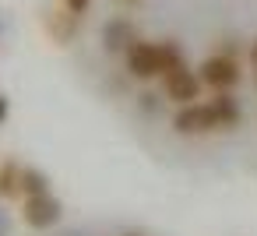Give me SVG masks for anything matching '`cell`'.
<instances>
[{
    "instance_id": "6da1fadb",
    "label": "cell",
    "mask_w": 257,
    "mask_h": 236,
    "mask_svg": "<svg viewBox=\"0 0 257 236\" xmlns=\"http://www.w3.org/2000/svg\"><path fill=\"white\" fill-rule=\"evenodd\" d=\"M123 57H127V71L134 74V78H141V81H148V78H162V60H159V43H145V39H134L127 50H123Z\"/></svg>"
},
{
    "instance_id": "7a4b0ae2",
    "label": "cell",
    "mask_w": 257,
    "mask_h": 236,
    "mask_svg": "<svg viewBox=\"0 0 257 236\" xmlns=\"http://www.w3.org/2000/svg\"><path fill=\"white\" fill-rule=\"evenodd\" d=\"M201 81L208 85V88H215V92H229L236 81H239V64H236V57H229V53H215V57H208L204 64H201Z\"/></svg>"
},
{
    "instance_id": "3957f363",
    "label": "cell",
    "mask_w": 257,
    "mask_h": 236,
    "mask_svg": "<svg viewBox=\"0 0 257 236\" xmlns=\"http://www.w3.org/2000/svg\"><path fill=\"white\" fill-rule=\"evenodd\" d=\"M201 74H194L187 64H180L176 71H169V74H162V88H166V95L176 102V106H187V102H197L201 99Z\"/></svg>"
},
{
    "instance_id": "277c9868",
    "label": "cell",
    "mask_w": 257,
    "mask_h": 236,
    "mask_svg": "<svg viewBox=\"0 0 257 236\" xmlns=\"http://www.w3.org/2000/svg\"><path fill=\"white\" fill-rule=\"evenodd\" d=\"M60 215H64V208H60V201H57L50 190L25 197V204H22V218H25V225H32V229H50V225L60 222Z\"/></svg>"
},
{
    "instance_id": "5b68a950",
    "label": "cell",
    "mask_w": 257,
    "mask_h": 236,
    "mask_svg": "<svg viewBox=\"0 0 257 236\" xmlns=\"http://www.w3.org/2000/svg\"><path fill=\"white\" fill-rule=\"evenodd\" d=\"M173 127L180 134H211L215 131V116L208 102H187L180 106V113L173 116Z\"/></svg>"
},
{
    "instance_id": "8992f818",
    "label": "cell",
    "mask_w": 257,
    "mask_h": 236,
    "mask_svg": "<svg viewBox=\"0 0 257 236\" xmlns=\"http://www.w3.org/2000/svg\"><path fill=\"white\" fill-rule=\"evenodd\" d=\"M211 106V116H215V131H229L239 124V106L229 92H215V99H208Z\"/></svg>"
},
{
    "instance_id": "52a82bcc",
    "label": "cell",
    "mask_w": 257,
    "mask_h": 236,
    "mask_svg": "<svg viewBox=\"0 0 257 236\" xmlns=\"http://www.w3.org/2000/svg\"><path fill=\"white\" fill-rule=\"evenodd\" d=\"M18 194H22V166L0 162V197H18Z\"/></svg>"
},
{
    "instance_id": "ba28073f",
    "label": "cell",
    "mask_w": 257,
    "mask_h": 236,
    "mask_svg": "<svg viewBox=\"0 0 257 236\" xmlns=\"http://www.w3.org/2000/svg\"><path fill=\"white\" fill-rule=\"evenodd\" d=\"M74 25H78V15H71L67 8L64 11H53V18H50V32H53V39L60 46H67V39L74 36Z\"/></svg>"
},
{
    "instance_id": "9c48e42d",
    "label": "cell",
    "mask_w": 257,
    "mask_h": 236,
    "mask_svg": "<svg viewBox=\"0 0 257 236\" xmlns=\"http://www.w3.org/2000/svg\"><path fill=\"white\" fill-rule=\"evenodd\" d=\"M50 190V176L36 166H22V194L32 197V194H46Z\"/></svg>"
},
{
    "instance_id": "30bf717a",
    "label": "cell",
    "mask_w": 257,
    "mask_h": 236,
    "mask_svg": "<svg viewBox=\"0 0 257 236\" xmlns=\"http://www.w3.org/2000/svg\"><path fill=\"white\" fill-rule=\"evenodd\" d=\"M134 39H138V36H131V25H127V22H116V25L106 29V46H109V50H127Z\"/></svg>"
},
{
    "instance_id": "8fae6325",
    "label": "cell",
    "mask_w": 257,
    "mask_h": 236,
    "mask_svg": "<svg viewBox=\"0 0 257 236\" xmlns=\"http://www.w3.org/2000/svg\"><path fill=\"white\" fill-rule=\"evenodd\" d=\"M64 8H67L71 15H78V18H81V15L92 8V0H64Z\"/></svg>"
},
{
    "instance_id": "7c38bea8",
    "label": "cell",
    "mask_w": 257,
    "mask_h": 236,
    "mask_svg": "<svg viewBox=\"0 0 257 236\" xmlns=\"http://www.w3.org/2000/svg\"><path fill=\"white\" fill-rule=\"evenodd\" d=\"M8 120V95H0V124Z\"/></svg>"
},
{
    "instance_id": "4fadbf2b",
    "label": "cell",
    "mask_w": 257,
    "mask_h": 236,
    "mask_svg": "<svg viewBox=\"0 0 257 236\" xmlns=\"http://www.w3.org/2000/svg\"><path fill=\"white\" fill-rule=\"evenodd\" d=\"M250 57H253V71H257V43H253V50H250Z\"/></svg>"
},
{
    "instance_id": "5bb4252c",
    "label": "cell",
    "mask_w": 257,
    "mask_h": 236,
    "mask_svg": "<svg viewBox=\"0 0 257 236\" xmlns=\"http://www.w3.org/2000/svg\"><path fill=\"white\" fill-rule=\"evenodd\" d=\"M127 236H134V232H127Z\"/></svg>"
}]
</instances>
